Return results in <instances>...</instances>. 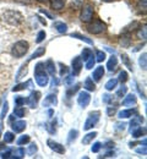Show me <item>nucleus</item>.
<instances>
[{
    "label": "nucleus",
    "mask_w": 147,
    "mask_h": 159,
    "mask_svg": "<svg viewBox=\"0 0 147 159\" xmlns=\"http://www.w3.org/2000/svg\"><path fill=\"white\" fill-rule=\"evenodd\" d=\"M44 64L43 62H38L34 67V77H36V82L38 86L41 87H45L49 82V77H48V74L45 72V69L43 67Z\"/></svg>",
    "instance_id": "1"
},
{
    "label": "nucleus",
    "mask_w": 147,
    "mask_h": 159,
    "mask_svg": "<svg viewBox=\"0 0 147 159\" xmlns=\"http://www.w3.org/2000/svg\"><path fill=\"white\" fill-rule=\"evenodd\" d=\"M2 19H4L5 22H7L11 26H17V25H20L22 22L23 16H22L21 12H19V11L9 10V11H5V14L2 15Z\"/></svg>",
    "instance_id": "2"
},
{
    "label": "nucleus",
    "mask_w": 147,
    "mask_h": 159,
    "mask_svg": "<svg viewBox=\"0 0 147 159\" xmlns=\"http://www.w3.org/2000/svg\"><path fill=\"white\" fill-rule=\"evenodd\" d=\"M28 43L26 40H19L17 43L14 44L12 49H11V54L15 58H22L27 52H28Z\"/></svg>",
    "instance_id": "3"
},
{
    "label": "nucleus",
    "mask_w": 147,
    "mask_h": 159,
    "mask_svg": "<svg viewBox=\"0 0 147 159\" xmlns=\"http://www.w3.org/2000/svg\"><path fill=\"white\" fill-rule=\"evenodd\" d=\"M99 116H101V113L99 111H91L87 116V119L85 121V125H84V129L85 130H90L92 129L99 120Z\"/></svg>",
    "instance_id": "4"
},
{
    "label": "nucleus",
    "mask_w": 147,
    "mask_h": 159,
    "mask_svg": "<svg viewBox=\"0 0 147 159\" xmlns=\"http://www.w3.org/2000/svg\"><path fill=\"white\" fill-rule=\"evenodd\" d=\"M105 28H107V26H105L103 22H101V21H98V20L94 21L93 23H91V25L87 27L88 32L92 33V34H99V33L104 32Z\"/></svg>",
    "instance_id": "5"
},
{
    "label": "nucleus",
    "mask_w": 147,
    "mask_h": 159,
    "mask_svg": "<svg viewBox=\"0 0 147 159\" xmlns=\"http://www.w3.org/2000/svg\"><path fill=\"white\" fill-rule=\"evenodd\" d=\"M39 98H41V93H39L38 91H34V92H32V93L26 98V103L28 104L30 108L34 109V108H37V105H38Z\"/></svg>",
    "instance_id": "6"
},
{
    "label": "nucleus",
    "mask_w": 147,
    "mask_h": 159,
    "mask_svg": "<svg viewBox=\"0 0 147 159\" xmlns=\"http://www.w3.org/2000/svg\"><path fill=\"white\" fill-rule=\"evenodd\" d=\"M93 19V7L92 5L87 4L82 9V12H81V21L82 22H90V21Z\"/></svg>",
    "instance_id": "7"
},
{
    "label": "nucleus",
    "mask_w": 147,
    "mask_h": 159,
    "mask_svg": "<svg viewBox=\"0 0 147 159\" xmlns=\"http://www.w3.org/2000/svg\"><path fill=\"white\" fill-rule=\"evenodd\" d=\"M47 144H48V147L52 151H54V152H57L59 154H64L65 153V148H64L63 144H60V143H58V142H55L53 139H48L47 141Z\"/></svg>",
    "instance_id": "8"
},
{
    "label": "nucleus",
    "mask_w": 147,
    "mask_h": 159,
    "mask_svg": "<svg viewBox=\"0 0 147 159\" xmlns=\"http://www.w3.org/2000/svg\"><path fill=\"white\" fill-rule=\"evenodd\" d=\"M90 102H91V96H90V93H87V92H80V94H79V97H77V103H79V105H80L81 108H86V107L90 104Z\"/></svg>",
    "instance_id": "9"
},
{
    "label": "nucleus",
    "mask_w": 147,
    "mask_h": 159,
    "mask_svg": "<svg viewBox=\"0 0 147 159\" xmlns=\"http://www.w3.org/2000/svg\"><path fill=\"white\" fill-rule=\"evenodd\" d=\"M82 69V59L80 57H75L72 59V72L74 75H79Z\"/></svg>",
    "instance_id": "10"
},
{
    "label": "nucleus",
    "mask_w": 147,
    "mask_h": 159,
    "mask_svg": "<svg viewBox=\"0 0 147 159\" xmlns=\"http://www.w3.org/2000/svg\"><path fill=\"white\" fill-rule=\"evenodd\" d=\"M11 127H12L14 132H22L26 129V121H22V120L15 121V122H12Z\"/></svg>",
    "instance_id": "11"
},
{
    "label": "nucleus",
    "mask_w": 147,
    "mask_h": 159,
    "mask_svg": "<svg viewBox=\"0 0 147 159\" xmlns=\"http://www.w3.org/2000/svg\"><path fill=\"white\" fill-rule=\"evenodd\" d=\"M103 75H104V67H103V66H98V67H96V70L93 71L92 77H93L94 81H99V80L103 77Z\"/></svg>",
    "instance_id": "12"
},
{
    "label": "nucleus",
    "mask_w": 147,
    "mask_h": 159,
    "mask_svg": "<svg viewBox=\"0 0 147 159\" xmlns=\"http://www.w3.org/2000/svg\"><path fill=\"white\" fill-rule=\"evenodd\" d=\"M135 104H136V97L134 94L126 96L125 98H124V100H123V105L124 107H132Z\"/></svg>",
    "instance_id": "13"
},
{
    "label": "nucleus",
    "mask_w": 147,
    "mask_h": 159,
    "mask_svg": "<svg viewBox=\"0 0 147 159\" xmlns=\"http://www.w3.org/2000/svg\"><path fill=\"white\" fill-rule=\"evenodd\" d=\"M31 86H32V81H31V80H28L27 82H23V83H19V84H16V86L12 88V92L23 91V89H26V88H28V87H31Z\"/></svg>",
    "instance_id": "14"
},
{
    "label": "nucleus",
    "mask_w": 147,
    "mask_h": 159,
    "mask_svg": "<svg viewBox=\"0 0 147 159\" xmlns=\"http://www.w3.org/2000/svg\"><path fill=\"white\" fill-rule=\"evenodd\" d=\"M117 65H118V58L115 55H112L110 59L108 60V62H107V69L109 71H113L117 67Z\"/></svg>",
    "instance_id": "15"
},
{
    "label": "nucleus",
    "mask_w": 147,
    "mask_h": 159,
    "mask_svg": "<svg viewBox=\"0 0 147 159\" xmlns=\"http://www.w3.org/2000/svg\"><path fill=\"white\" fill-rule=\"evenodd\" d=\"M53 27H54L59 33H66V31H67V26H66L64 22H60V21L54 22Z\"/></svg>",
    "instance_id": "16"
},
{
    "label": "nucleus",
    "mask_w": 147,
    "mask_h": 159,
    "mask_svg": "<svg viewBox=\"0 0 147 159\" xmlns=\"http://www.w3.org/2000/svg\"><path fill=\"white\" fill-rule=\"evenodd\" d=\"M145 132H146V129H145V127H140V126H137L136 129H134V130L131 131L132 137H135V139L142 137V136L145 135Z\"/></svg>",
    "instance_id": "17"
},
{
    "label": "nucleus",
    "mask_w": 147,
    "mask_h": 159,
    "mask_svg": "<svg viewBox=\"0 0 147 159\" xmlns=\"http://www.w3.org/2000/svg\"><path fill=\"white\" fill-rule=\"evenodd\" d=\"M134 114H135V110H134V109H125V110L119 111L118 116H119L120 119H127V118H131Z\"/></svg>",
    "instance_id": "18"
},
{
    "label": "nucleus",
    "mask_w": 147,
    "mask_h": 159,
    "mask_svg": "<svg viewBox=\"0 0 147 159\" xmlns=\"http://www.w3.org/2000/svg\"><path fill=\"white\" fill-rule=\"evenodd\" d=\"M58 104V99L55 94H49L45 99H44V105H57Z\"/></svg>",
    "instance_id": "19"
},
{
    "label": "nucleus",
    "mask_w": 147,
    "mask_h": 159,
    "mask_svg": "<svg viewBox=\"0 0 147 159\" xmlns=\"http://www.w3.org/2000/svg\"><path fill=\"white\" fill-rule=\"evenodd\" d=\"M97 135H98V134H97L96 131H93V132H88L87 135H85L84 136V139H82V143H84V144H88V143H91Z\"/></svg>",
    "instance_id": "20"
},
{
    "label": "nucleus",
    "mask_w": 147,
    "mask_h": 159,
    "mask_svg": "<svg viewBox=\"0 0 147 159\" xmlns=\"http://www.w3.org/2000/svg\"><path fill=\"white\" fill-rule=\"evenodd\" d=\"M27 72H28L27 65H22L20 67V70H19V72H17V75H16V81H20L22 77H25L27 75Z\"/></svg>",
    "instance_id": "21"
},
{
    "label": "nucleus",
    "mask_w": 147,
    "mask_h": 159,
    "mask_svg": "<svg viewBox=\"0 0 147 159\" xmlns=\"http://www.w3.org/2000/svg\"><path fill=\"white\" fill-rule=\"evenodd\" d=\"M44 67H47V70H48V72L52 75V76H54V74H55V65H54V62H53V60H48L47 62H45V65H44Z\"/></svg>",
    "instance_id": "22"
},
{
    "label": "nucleus",
    "mask_w": 147,
    "mask_h": 159,
    "mask_svg": "<svg viewBox=\"0 0 147 159\" xmlns=\"http://www.w3.org/2000/svg\"><path fill=\"white\" fill-rule=\"evenodd\" d=\"M25 156V149L23 148H16L11 151V158H22Z\"/></svg>",
    "instance_id": "23"
},
{
    "label": "nucleus",
    "mask_w": 147,
    "mask_h": 159,
    "mask_svg": "<svg viewBox=\"0 0 147 159\" xmlns=\"http://www.w3.org/2000/svg\"><path fill=\"white\" fill-rule=\"evenodd\" d=\"M142 121H144V118H142V116H137V118L131 120V122H130V131H132L134 129H136Z\"/></svg>",
    "instance_id": "24"
},
{
    "label": "nucleus",
    "mask_w": 147,
    "mask_h": 159,
    "mask_svg": "<svg viewBox=\"0 0 147 159\" xmlns=\"http://www.w3.org/2000/svg\"><path fill=\"white\" fill-rule=\"evenodd\" d=\"M70 37L77 38V39H80V40H84L85 43H87V44H93V42L90 39V38H87L86 36H82V34H80V33H71Z\"/></svg>",
    "instance_id": "25"
},
{
    "label": "nucleus",
    "mask_w": 147,
    "mask_h": 159,
    "mask_svg": "<svg viewBox=\"0 0 147 159\" xmlns=\"http://www.w3.org/2000/svg\"><path fill=\"white\" fill-rule=\"evenodd\" d=\"M65 5V0H52V9L54 10H60Z\"/></svg>",
    "instance_id": "26"
},
{
    "label": "nucleus",
    "mask_w": 147,
    "mask_h": 159,
    "mask_svg": "<svg viewBox=\"0 0 147 159\" xmlns=\"http://www.w3.org/2000/svg\"><path fill=\"white\" fill-rule=\"evenodd\" d=\"M44 53H45V48H43V47H39V48H37V50L31 55V58L30 60H33L36 59V58H39V57H42L44 55Z\"/></svg>",
    "instance_id": "27"
},
{
    "label": "nucleus",
    "mask_w": 147,
    "mask_h": 159,
    "mask_svg": "<svg viewBox=\"0 0 147 159\" xmlns=\"http://www.w3.org/2000/svg\"><path fill=\"white\" fill-rule=\"evenodd\" d=\"M117 84H118V80H115V79L109 80V81L105 83V89L112 91V89H114V88L117 87Z\"/></svg>",
    "instance_id": "28"
},
{
    "label": "nucleus",
    "mask_w": 147,
    "mask_h": 159,
    "mask_svg": "<svg viewBox=\"0 0 147 159\" xmlns=\"http://www.w3.org/2000/svg\"><path fill=\"white\" fill-rule=\"evenodd\" d=\"M84 87L87 89V91H94V88H96V86H94L93 81H92V79H90V77H88V79H86Z\"/></svg>",
    "instance_id": "29"
},
{
    "label": "nucleus",
    "mask_w": 147,
    "mask_h": 159,
    "mask_svg": "<svg viewBox=\"0 0 147 159\" xmlns=\"http://www.w3.org/2000/svg\"><path fill=\"white\" fill-rule=\"evenodd\" d=\"M14 116H17V118L25 116V109H23L22 107L16 105V108H15V110H14Z\"/></svg>",
    "instance_id": "30"
},
{
    "label": "nucleus",
    "mask_w": 147,
    "mask_h": 159,
    "mask_svg": "<svg viewBox=\"0 0 147 159\" xmlns=\"http://www.w3.org/2000/svg\"><path fill=\"white\" fill-rule=\"evenodd\" d=\"M14 139H15V135L12 132H5L4 134V142L5 143H11V142H14Z\"/></svg>",
    "instance_id": "31"
},
{
    "label": "nucleus",
    "mask_w": 147,
    "mask_h": 159,
    "mask_svg": "<svg viewBox=\"0 0 147 159\" xmlns=\"http://www.w3.org/2000/svg\"><path fill=\"white\" fill-rule=\"evenodd\" d=\"M94 64H96V59H94V57H90L88 59L86 60V69L87 70H91L93 66H94Z\"/></svg>",
    "instance_id": "32"
},
{
    "label": "nucleus",
    "mask_w": 147,
    "mask_h": 159,
    "mask_svg": "<svg viewBox=\"0 0 147 159\" xmlns=\"http://www.w3.org/2000/svg\"><path fill=\"white\" fill-rule=\"evenodd\" d=\"M77 135H79V131H77V130H71V131L69 132L67 142H69V143H71L72 141H75V139H76V137H77Z\"/></svg>",
    "instance_id": "33"
},
{
    "label": "nucleus",
    "mask_w": 147,
    "mask_h": 159,
    "mask_svg": "<svg viewBox=\"0 0 147 159\" xmlns=\"http://www.w3.org/2000/svg\"><path fill=\"white\" fill-rule=\"evenodd\" d=\"M104 59H105V53H104V52H102V50H97V52H96V61L102 62Z\"/></svg>",
    "instance_id": "34"
},
{
    "label": "nucleus",
    "mask_w": 147,
    "mask_h": 159,
    "mask_svg": "<svg viewBox=\"0 0 147 159\" xmlns=\"http://www.w3.org/2000/svg\"><path fill=\"white\" fill-rule=\"evenodd\" d=\"M137 36H139V38H141V39H146V37H147L146 26H144V27H141V28L139 30V32H137Z\"/></svg>",
    "instance_id": "35"
},
{
    "label": "nucleus",
    "mask_w": 147,
    "mask_h": 159,
    "mask_svg": "<svg viewBox=\"0 0 147 159\" xmlns=\"http://www.w3.org/2000/svg\"><path fill=\"white\" fill-rule=\"evenodd\" d=\"M146 53H144L141 57H140V59H139V64H140V66H141V69H144V70H146Z\"/></svg>",
    "instance_id": "36"
},
{
    "label": "nucleus",
    "mask_w": 147,
    "mask_h": 159,
    "mask_svg": "<svg viewBox=\"0 0 147 159\" xmlns=\"http://www.w3.org/2000/svg\"><path fill=\"white\" fill-rule=\"evenodd\" d=\"M122 59H123V62L125 64V66L130 70V71H132V65H131V62H130V60L127 58V55L126 54H123L122 55Z\"/></svg>",
    "instance_id": "37"
},
{
    "label": "nucleus",
    "mask_w": 147,
    "mask_h": 159,
    "mask_svg": "<svg viewBox=\"0 0 147 159\" xmlns=\"http://www.w3.org/2000/svg\"><path fill=\"white\" fill-rule=\"evenodd\" d=\"M91 55H92V50L86 48V49H84V50H82V55H81V59L84 60V61H86V60L88 59Z\"/></svg>",
    "instance_id": "38"
},
{
    "label": "nucleus",
    "mask_w": 147,
    "mask_h": 159,
    "mask_svg": "<svg viewBox=\"0 0 147 159\" xmlns=\"http://www.w3.org/2000/svg\"><path fill=\"white\" fill-rule=\"evenodd\" d=\"M126 92H127V87H125V86H122V87L118 89V92H117V97H119V98L124 97V96L126 94Z\"/></svg>",
    "instance_id": "39"
},
{
    "label": "nucleus",
    "mask_w": 147,
    "mask_h": 159,
    "mask_svg": "<svg viewBox=\"0 0 147 159\" xmlns=\"http://www.w3.org/2000/svg\"><path fill=\"white\" fill-rule=\"evenodd\" d=\"M30 142V136L28 135H23V136H21L20 139H17V144H26V143H28Z\"/></svg>",
    "instance_id": "40"
},
{
    "label": "nucleus",
    "mask_w": 147,
    "mask_h": 159,
    "mask_svg": "<svg viewBox=\"0 0 147 159\" xmlns=\"http://www.w3.org/2000/svg\"><path fill=\"white\" fill-rule=\"evenodd\" d=\"M127 79H129V76H127V72H126V71H122V72L119 74V81H120L122 83L126 82Z\"/></svg>",
    "instance_id": "41"
},
{
    "label": "nucleus",
    "mask_w": 147,
    "mask_h": 159,
    "mask_svg": "<svg viewBox=\"0 0 147 159\" xmlns=\"http://www.w3.org/2000/svg\"><path fill=\"white\" fill-rule=\"evenodd\" d=\"M44 38H45V32H44V31H39L38 34H37L36 42H37V43H42L43 40H44Z\"/></svg>",
    "instance_id": "42"
},
{
    "label": "nucleus",
    "mask_w": 147,
    "mask_h": 159,
    "mask_svg": "<svg viewBox=\"0 0 147 159\" xmlns=\"http://www.w3.org/2000/svg\"><path fill=\"white\" fill-rule=\"evenodd\" d=\"M102 148V144H101V142H96V143H93V146H92V152L93 153H97V152H99V149Z\"/></svg>",
    "instance_id": "43"
},
{
    "label": "nucleus",
    "mask_w": 147,
    "mask_h": 159,
    "mask_svg": "<svg viewBox=\"0 0 147 159\" xmlns=\"http://www.w3.org/2000/svg\"><path fill=\"white\" fill-rule=\"evenodd\" d=\"M25 103H26V99H25L23 97H16V98H15V104L19 105V107H22Z\"/></svg>",
    "instance_id": "44"
},
{
    "label": "nucleus",
    "mask_w": 147,
    "mask_h": 159,
    "mask_svg": "<svg viewBox=\"0 0 147 159\" xmlns=\"http://www.w3.org/2000/svg\"><path fill=\"white\" fill-rule=\"evenodd\" d=\"M126 127V124L125 122H118V124H115V130L117 131H123V130H125Z\"/></svg>",
    "instance_id": "45"
},
{
    "label": "nucleus",
    "mask_w": 147,
    "mask_h": 159,
    "mask_svg": "<svg viewBox=\"0 0 147 159\" xmlns=\"http://www.w3.org/2000/svg\"><path fill=\"white\" fill-rule=\"evenodd\" d=\"M37 149H38V148H37L36 143H32V144L28 147V153H30V154H33V153H36V152H37Z\"/></svg>",
    "instance_id": "46"
},
{
    "label": "nucleus",
    "mask_w": 147,
    "mask_h": 159,
    "mask_svg": "<svg viewBox=\"0 0 147 159\" xmlns=\"http://www.w3.org/2000/svg\"><path fill=\"white\" fill-rule=\"evenodd\" d=\"M7 107H9L7 102H4V105H2V111H1V119H4V116H5L6 111H7Z\"/></svg>",
    "instance_id": "47"
},
{
    "label": "nucleus",
    "mask_w": 147,
    "mask_h": 159,
    "mask_svg": "<svg viewBox=\"0 0 147 159\" xmlns=\"http://www.w3.org/2000/svg\"><path fill=\"white\" fill-rule=\"evenodd\" d=\"M67 71H69L67 66H65V65H63V64H60V76H64L65 74H67Z\"/></svg>",
    "instance_id": "48"
},
{
    "label": "nucleus",
    "mask_w": 147,
    "mask_h": 159,
    "mask_svg": "<svg viewBox=\"0 0 147 159\" xmlns=\"http://www.w3.org/2000/svg\"><path fill=\"white\" fill-rule=\"evenodd\" d=\"M0 158H11V151H6L0 153Z\"/></svg>",
    "instance_id": "49"
},
{
    "label": "nucleus",
    "mask_w": 147,
    "mask_h": 159,
    "mask_svg": "<svg viewBox=\"0 0 147 159\" xmlns=\"http://www.w3.org/2000/svg\"><path fill=\"white\" fill-rule=\"evenodd\" d=\"M74 76H67L66 79L64 80V82H65V84H71V83H74Z\"/></svg>",
    "instance_id": "50"
},
{
    "label": "nucleus",
    "mask_w": 147,
    "mask_h": 159,
    "mask_svg": "<svg viewBox=\"0 0 147 159\" xmlns=\"http://www.w3.org/2000/svg\"><path fill=\"white\" fill-rule=\"evenodd\" d=\"M79 87H80V86H79V84H76V86H75L74 88H71V89H69V91H67V97H70V96H71L72 93H75V92H76V91L79 89Z\"/></svg>",
    "instance_id": "51"
},
{
    "label": "nucleus",
    "mask_w": 147,
    "mask_h": 159,
    "mask_svg": "<svg viewBox=\"0 0 147 159\" xmlns=\"http://www.w3.org/2000/svg\"><path fill=\"white\" fill-rule=\"evenodd\" d=\"M136 152L140 153V154H144V156H145V154H146V144H144L141 148H137Z\"/></svg>",
    "instance_id": "52"
},
{
    "label": "nucleus",
    "mask_w": 147,
    "mask_h": 159,
    "mask_svg": "<svg viewBox=\"0 0 147 159\" xmlns=\"http://www.w3.org/2000/svg\"><path fill=\"white\" fill-rule=\"evenodd\" d=\"M115 113V108H112V107H109L108 109H107V114H108V116H113V114Z\"/></svg>",
    "instance_id": "53"
},
{
    "label": "nucleus",
    "mask_w": 147,
    "mask_h": 159,
    "mask_svg": "<svg viewBox=\"0 0 147 159\" xmlns=\"http://www.w3.org/2000/svg\"><path fill=\"white\" fill-rule=\"evenodd\" d=\"M112 100V96H109V94H103V102L104 103H109Z\"/></svg>",
    "instance_id": "54"
},
{
    "label": "nucleus",
    "mask_w": 147,
    "mask_h": 159,
    "mask_svg": "<svg viewBox=\"0 0 147 159\" xmlns=\"http://www.w3.org/2000/svg\"><path fill=\"white\" fill-rule=\"evenodd\" d=\"M76 2H75V5L72 4V6L74 7H76V9H79V7H81V4H82V0H75Z\"/></svg>",
    "instance_id": "55"
},
{
    "label": "nucleus",
    "mask_w": 147,
    "mask_h": 159,
    "mask_svg": "<svg viewBox=\"0 0 147 159\" xmlns=\"http://www.w3.org/2000/svg\"><path fill=\"white\" fill-rule=\"evenodd\" d=\"M39 12H42V14H44L45 16H48V19H53V16H52V15H50L48 11H45V10H43V9H41V10H39Z\"/></svg>",
    "instance_id": "56"
},
{
    "label": "nucleus",
    "mask_w": 147,
    "mask_h": 159,
    "mask_svg": "<svg viewBox=\"0 0 147 159\" xmlns=\"http://www.w3.org/2000/svg\"><path fill=\"white\" fill-rule=\"evenodd\" d=\"M15 1H17V2H20V4H31L32 2V0H15Z\"/></svg>",
    "instance_id": "57"
},
{
    "label": "nucleus",
    "mask_w": 147,
    "mask_h": 159,
    "mask_svg": "<svg viewBox=\"0 0 147 159\" xmlns=\"http://www.w3.org/2000/svg\"><path fill=\"white\" fill-rule=\"evenodd\" d=\"M103 157H114V152H108V153H105Z\"/></svg>",
    "instance_id": "58"
},
{
    "label": "nucleus",
    "mask_w": 147,
    "mask_h": 159,
    "mask_svg": "<svg viewBox=\"0 0 147 159\" xmlns=\"http://www.w3.org/2000/svg\"><path fill=\"white\" fill-rule=\"evenodd\" d=\"M4 148H6V146H5V142H4V143H0V149H4Z\"/></svg>",
    "instance_id": "59"
},
{
    "label": "nucleus",
    "mask_w": 147,
    "mask_h": 159,
    "mask_svg": "<svg viewBox=\"0 0 147 159\" xmlns=\"http://www.w3.org/2000/svg\"><path fill=\"white\" fill-rule=\"evenodd\" d=\"M112 146H114V143H112V142H108V143L105 144L104 147H112Z\"/></svg>",
    "instance_id": "60"
},
{
    "label": "nucleus",
    "mask_w": 147,
    "mask_h": 159,
    "mask_svg": "<svg viewBox=\"0 0 147 159\" xmlns=\"http://www.w3.org/2000/svg\"><path fill=\"white\" fill-rule=\"evenodd\" d=\"M37 1H38V2H43V4H47L49 0H37Z\"/></svg>",
    "instance_id": "61"
},
{
    "label": "nucleus",
    "mask_w": 147,
    "mask_h": 159,
    "mask_svg": "<svg viewBox=\"0 0 147 159\" xmlns=\"http://www.w3.org/2000/svg\"><path fill=\"white\" fill-rule=\"evenodd\" d=\"M48 115L52 118V115H53V110H49V111H48Z\"/></svg>",
    "instance_id": "62"
},
{
    "label": "nucleus",
    "mask_w": 147,
    "mask_h": 159,
    "mask_svg": "<svg viewBox=\"0 0 147 159\" xmlns=\"http://www.w3.org/2000/svg\"><path fill=\"white\" fill-rule=\"evenodd\" d=\"M103 1H113V0H103Z\"/></svg>",
    "instance_id": "63"
}]
</instances>
